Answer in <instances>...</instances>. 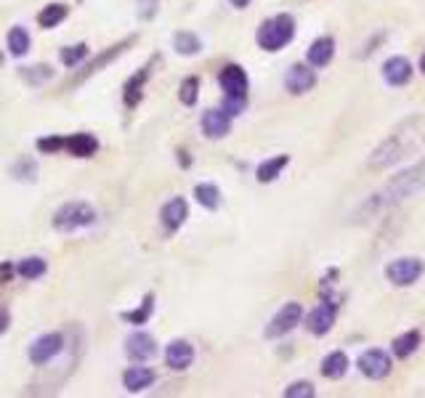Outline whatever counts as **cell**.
Masks as SVG:
<instances>
[{
  "label": "cell",
  "instance_id": "1",
  "mask_svg": "<svg viewBox=\"0 0 425 398\" xmlns=\"http://www.w3.org/2000/svg\"><path fill=\"white\" fill-rule=\"evenodd\" d=\"M423 189H425V157L417 165L396 173L388 183L380 186L378 192L369 194L365 202L356 207V213H351V223H369L375 215L401 205V202H407L410 197L420 194Z\"/></svg>",
  "mask_w": 425,
  "mask_h": 398
},
{
  "label": "cell",
  "instance_id": "2",
  "mask_svg": "<svg viewBox=\"0 0 425 398\" xmlns=\"http://www.w3.org/2000/svg\"><path fill=\"white\" fill-rule=\"evenodd\" d=\"M423 149H425V115H410V117L401 119L396 128H391V133L369 151L367 167L385 170V167H394V165L420 154Z\"/></svg>",
  "mask_w": 425,
  "mask_h": 398
},
{
  "label": "cell",
  "instance_id": "3",
  "mask_svg": "<svg viewBox=\"0 0 425 398\" xmlns=\"http://www.w3.org/2000/svg\"><path fill=\"white\" fill-rule=\"evenodd\" d=\"M292 38H295V19L290 14H276L266 22H260L258 32H256L258 48L269 51V53L282 51L288 43H292Z\"/></svg>",
  "mask_w": 425,
  "mask_h": 398
},
{
  "label": "cell",
  "instance_id": "4",
  "mask_svg": "<svg viewBox=\"0 0 425 398\" xmlns=\"http://www.w3.org/2000/svg\"><path fill=\"white\" fill-rule=\"evenodd\" d=\"M93 221H96V210L88 202H67L53 213V229L64 234L93 226Z\"/></svg>",
  "mask_w": 425,
  "mask_h": 398
},
{
  "label": "cell",
  "instance_id": "5",
  "mask_svg": "<svg viewBox=\"0 0 425 398\" xmlns=\"http://www.w3.org/2000/svg\"><path fill=\"white\" fill-rule=\"evenodd\" d=\"M425 274V260L423 258H396L385 265V279L394 287H412L417 284L420 276Z\"/></svg>",
  "mask_w": 425,
  "mask_h": 398
},
{
  "label": "cell",
  "instance_id": "6",
  "mask_svg": "<svg viewBox=\"0 0 425 398\" xmlns=\"http://www.w3.org/2000/svg\"><path fill=\"white\" fill-rule=\"evenodd\" d=\"M301 319H303V306L301 303H295V300H290V303H285L282 308L276 310L272 316V322H269V326H266V338L269 340H279L285 338V335H290L295 326L301 324Z\"/></svg>",
  "mask_w": 425,
  "mask_h": 398
},
{
  "label": "cell",
  "instance_id": "7",
  "mask_svg": "<svg viewBox=\"0 0 425 398\" xmlns=\"http://www.w3.org/2000/svg\"><path fill=\"white\" fill-rule=\"evenodd\" d=\"M356 367L359 372L365 374L367 380H385L388 374H391V369H394V361H391V356L385 354V351H380V348H369L365 354L359 356V361H356Z\"/></svg>",
  "mask_w": 425,
  "mask_h": 398
},
{
  "label": "cell",
  "instance_id": "8",
  "mask_svg": "<svg viewBox=\"0 0 425 398\" xmlns=\"http://www.w3.org/2000/svg\"><path fill=\"white\" fill-rule=\"evenodd\" d=\"M317 69L311 64H292L285 72V90L290 96H306L317 88Z\"/></svg>",
  "mask_w": 425,
  "mask_h": 398
},
{
  "label": "cell",
  "instance_id": "9",
  "mask_svg": "<svg viewBox=\"0 0 425 398\" xmlns=\"http://www.w3.org/2000/svg\"><path fill=\"white\" fill-rule=\"evenodd\" d=\"M64 348V335L61 332H46L30 345V361L35 367H46L48 361H53Z\"/></svg>",
  "mask_w": 425,
  "mask_h": 398
},
{
  "label": "cell",
  "instance_id": "10",
  "mask_svg": "<svg viewBox=\"0 0 425 398\" xmlns=\"http://www.w3.org/2000/svg\"><path fill=\"white\" fill-rule=\"evenodd\" d=\"M133 43H136V35H133V38H125V40H120V43L112 45V48H106L104 53H99L96 59L85 64V69H83V72L77 74V77H75V80H72V83H67V88H75V85H80V83H85V80H88V77H93V74H96V72H101V69H104L106 64H112V61L117 59L120 53H125V48H128V45H133Z\"/></svg>",
  "mask_w": 425,
  "mask_h": 398
},
{
  "label": "cell",
  "instance_id": "11",
  "mask_svg": "<svg viewBox=\"0 0 425 398\" xmlns=\"http://www.w3.org/2000/svg\"><path fill=\"white\" fill-rule=\"evenodd\" d=\"M218 83L224 88L226 99H247V90H250V80L240 64H226L221 72H218Z\"/></svg>",
  "mask_w": 425,
  "mask_h": 398
},
{
  "label": "cell",
  "instance_id": "12",
  "mask_svg": "<svg viewBox=\"0 0 425 398\" xmlns=\"http://www.w3.org/2000/svg\"><path fill=\"white\" fill-rule=\"evenodd\" d=\"M380 72H383V80L391 88H404L412 80V74H415V67H412V61L407 56H391V59L383 61Z\"/></svg>",
  "mask_w": 425,
  "mask_h": 398
},
{
  "label": "cell",
  "instance_id": "13",
  "mask_svg": "<svg viewBox=\"0 0 425 398\" xmlns=\"http://www.w3.org/2000/svg\"><path fill=\"white\" fill-rule=\"evenodd\" d=\"M335 319H338V306L322 300L317 308H311V313L306 316V329H308L311 335L322 338V335H327V332L335 326Z\"/></svg>",
  "mask_w": 425,
  "mask_h": 398
},
{
  "label": "cell",
  "instance_id": "14",
  "mask_svg": "<svg viewBox=\"0 0 425 398\" xmlns=\"http://www.w3.org/2000/svg\"><path fill=\"white\" fill-rule=\"evenodd\" d=\"M160 59H152L149 64H144L141 69H138L128 83H125V88H122V101H125V106L128 109H136L138 103H141V96H144V85L149 83V77H152V69L154 64H157Z\"/></svg>",
  "mask_w": 425,
  "mask_h": 398
},
{
  "label": "cell",
  "instance_id": "15",
  "mask_svg": "<svg viewBox=\"0 0 425 398\" xmlns=\"http://www.w3.org/2000/svg\"><path fill=\"white\" fill-rule=\"evenodd\" d=\"M194 361V345L189 340H173L165 348V364L173 372H183V369L192 367Z\"/></svg>",
  "mask_w": 425,
  "mask_h": 398
},
{
  "label": "cell",
  "instance_id": "16",
  "mask_svg": "<svg viewBox=\"0 0 425 398\" xmlns=\"http://www.w3.org/2000/svg\"><path fill=\"white\" fill-rule=\"evenodd\" d=\"M160 218H162V226H165L167 234H176L183 223H186V218H189V205H186V199H183V197H173L170 202H165Z\"/></svg>",
  "mask_w": 425,
  "mask_h": 398
},
{
  "label": "cell",
  "instance_id": "17",
  "mask_svg": "<svg viewBox=\"0 0 425 398\" xmlns=\"http://www.w3.org/2000/svg\"><path fill=\"white\" fill-rule=\"evenodd\" d=\"M202 133L208 138H212V141L226 138L228 133H231V115H226L224 109H208L202 115Z\"/></svg>",
  "mask_w": 425,
  "mask_h": 398
},
{
  "label": "cell",
  "instance_id": "18",
  "mask_svg": "<svg viewBox=\"0 0 425 398\" xmlns=\"http://www.w3.org/2000/svg\"><path fill=\"white\" fill-rule=\"evenodd\" d=\"M335 56V38L330 35H322L317 38L314 43L308 45V51H306V64H311L314 69H324Z\"/></svg>",
  "mask_w": 425,
  "mask_h": 398
},
{
  "label": "cell",
  "instance_id": "19",
  "mask_svg": "<svg viewBox=\"0 0 425 398\" xmlns=\"http://www.w3.org/2000/svg\"><path fill=\"white\" fill-rule=\"evenodd\" d=\"M125 354L131 356L133 361H149L157 354V342L147 332H133L131 338L125 340Z\"/></svg>",
  "mask_w": 425,
  "mask_h": 398
},
{
  "label": "cell",
  "instance_id": "20",
  "mask_svg": "<svg viewBox=\"0 0 425 398\" xmlns=\"http://www.w3.org/2000/svg\"><path fill=\"white\" fill-rule=\"evenodd\" d=\"M64 149L72 154V157H80V160H88L99 151V141L91 133H75L69 138H64Z\"/></svg>",
  "mask_w": 425,
  "mask_h": 398
},
{
  "label": "cell",
  "instance_id": "21",
  "mask_svg": "<svg viewBox=\"0 0 425 398\" xmlns=\"http://www.w3.org/2000/svg\"><path fill=\"white\" fill-rule=\"evenodd\" d=\"M154 380H157V374H154V369H149V367H131V369H125V374H122V385H125L128 393H141V390H147Z\"/></svg>",
  "mask_w": 425,
  "mask_h": 398
},
{
  "label": "cell",
  "instance_id": "22",
  "mask_svg": "<svg viewBox=\"0 0 425 398\" xmlns=\"http://www.w3.org/2000/svg\"><path fill=\"white\" fill-rule=\"evenodd\" d=\"M349 367H351L349 356L343 354V351H333V354H327L322 358L319 372H322V377H327V380H343L346 372H349Z\"/></svg>",
  "mask_w": 425,
  "mask_h": 398
},
{
  "label": "cell",
  "instance_id": "23",
  "mask_svg": "<svg viewBox=\"0 0 425 398\" xmlns=\"http://www.w3.org/2000/svg\"><path fill=\"white\" fill-rule=\"evenodd\" d=\"M420 342H423V332H420V329H410V332L399 335V338L391 342V351H394L396 358H410V356L420 348Z\"/></svg>",
  "mask_w": 425,
  "mask_h": 398
},
{
  "label": "cell",
  "instance_id": "24",
  "mask_svg": "<svg viewBox=\"0 0 425 398\" xmlns=\"http://www.w3.org/2000/svg\"><path fill=\"white\" fill-rule=\"evenodd\" d=\"M290 165V154H276L272 160H266V163L258 165V170H256V178H258V183H272L276 178L282 176V170Z\"/></svg>",
  "mask_w": 425,
  "mask_h": 398
},
{
  "label": "cell",
  "instance_id": "25",
  "mask_svg": "<svg viewBox=\"0 0 425 398\" xmlns=\"http://www.w3.org/2000/svg\"><path fill=\"white\" fill-rule=\"evenodd\" d=\"M67 14H69V8H67L64 3H51V6H46V8L38 14V24H40L43 30H53V27H59L61 22L67 19Z\"/></svg>",
  "mask_w": 425,
  "mask_h": 398
},
{
  "label": "cell",
  "instance_id": "26",
  "mask_svg": "<svg viewBox=\"0 0 425 398\" xmlns=\"http://www.w3.org/2000/svg\"><path fill=\"white\" fill-rule=\"evenodd\" d=\"M173 48L181 56H197L199 51H202V40L194 32H176L173 35Z\"/></svg>",
  "mask_w": 425,
  "mask_h": 398
},
{
  "label": "cell",
  "instance_id": "27",
  "mask_svg": "<svg viewBox=\"0 0 425 398\" xmlns=\"http://www.w3.org/2000/svg\"><path fill=\"white\" fill-rule=\"evenodd\" d=\"M194 199L205 210H218L221 207V192H218L215 183H197L194 186Z\"/></svg>",
  "mask_w": 425,
  "mask_h": 398
},
{
  "label": "cell",
  "instance_id": "28",
  "mask_svg": "<svg viewBox=\"0 0 425 398\" xmlns=\"http://www.w3.org/2000/svg\"><path fill=\"white\" fill-rule=\"evenodd\" d=\"M46 271H48V263L43 260V258H24L22 263L16 265V274H19V276H24L27 281L40 279Z\"/></svg>",
  "mask_w": 425,
  "mask_h": 398
},
{
  "label": "cell",
  "instance_id": "29",
  "mask_svg": "<svg viewBox=\"0 0 425 398\" xmlns=\"http://www.w3.org/2000/svg\"><path fill=\"white\" fill-rule=\"evenodd\" d=\"M8 51L16 59H22L30 51V35H27L24 27H11V32H8Z\"/></svg>",
  "mask_w": 425,
  "mask_h": 398
},
{
  "label": "cell",
  "instance_id": "30",
  "mask_svg": "<svg viewBox=\"0 0 425 398\" xmlns=\"http://www.w3.org/2000/svg\"><path fill=\"white\" fill-rule=\"evenodd\" d=\"M152 310H154V295H147L144 297V303H141L136 310H125L122 319L131 322V324H147L149 316H152Z\"/></svg>",
  "mask_w": 425,
  "mask_h": 398
},
{
  "label": "cell",
  "instance_id": "31",
  "mask_svg": "<svg viewBox=\"0 0 425 398\" xmlns=\"http://www.w3.org/2000/svg\"><path fill=\"white\" fill-rule=\"evenodd\" d=\"M178 99H181L183 106H194L199 99V77H186L181 83V88H178Z\"/></svg>",
  "mask_w": 425,
  "mask_h": 398
},
{
  "label": "cell",
  "instance_id": "32",
  "mask_svg": "<svg viewBox=\"0 0 425 398\" xmlns=\"http://www.w3.org/2000/svg\"><path fill=\"white\" fill-rule=\"evenodd\" d=\"M22 77H24L30 85H43V83H48V80L53 77V69H51L48 64H35L30 69H22Z\"/></svg>",
  "mask_w": 425,
  "mask_h": 398
},
{
  "label": "cell",
  "instance_id": "33",
  "mask_svg": "<svg viewBox=\"0 0 425 398\" xmlns=\"http://www.w3.org/2000/svg\"><path fill=\"white\" fill-rule=\"evenodd\" d=\"M85 56H88V45L77 43V45H67V48L61 51L59 59H61V64H64V67H77V64L85 59Z\"/></svg>",
  "mask_w": 425,
  "mask_h": 398
},
{
  "label": "cell",
  "instance_id": "34",
  "mask_svg": "<svg viewBox=\"0 0 425 398\" xmlns=\"http://www.w3.org/2000/svg\"><path fill=\"white\" fill-rule=\"evenodd\" d=\"M317 396V388L308 380H298V383H290L285 388V398H314Z\"/></svg>",
  "mask_w": 425,
  "mask_h": 398
},
{
  "label": "cell",
  "instance_id": "35",
  "mask_svg": "<svg viewBox=\"0 0 425 398\" xmlns=\"http://www.w3.org/2000/svg\"><path fill=\"white\" fill-rule=\"evenodd\" d=\"M19 181H35L38 178V165H35V160H27V157H22L19 163L14 165V170H11Z\"/></svg>",
  "mask_w": 425,
  "mask_h": 398
},
{
  "label": "cell",
  "instance_id": "36",
  "mask_svg": "<svg viewBox=\"0 0 425 398\" xmlns=\"http://www.w3.org/2000/svg\"><path fill=\"white\" fill-rule=\"evenodd\" d=\"M35 147H38L40 154H56V151L64 149V138L61 135H43V138H38Z\"/></svg>",
  "mask_w": 425,
  "mask_h": 398
},
{
  "label": "cell",
  "instance_id": "37",
  "mask_svg": "<svg viewBox=\"0 0 425 398\" xmlns=\"http://www.w3.org/2000/svg\"><path fill=\"white\" fill-rule=\"evenodd\" d=\"M157 6H160V0H136V14L141 22H149L154 19L157 14Z\"/></svg>",
  "mask_w": 425,
  "mask_h": 398
},
{
  "label": "cell",
  "instance_id": "38",
  "mask_svg": "<svg viewBox=\"0 0 425 398\" xmlns=\"http://www.w3.org/2000/svg\"><path fill=\"white\" fill-rule=\"evenodd\" d=\"M244 106H247V99H226V96H224V106H221V109H224L226 115H231V117H237V115H242L244 112Z\"/></svg>",
  "mask_w": 425,
  "mask_h": 398
},
{
  "label": "cell",
  "instance_id": "39",
  "mask_svg": "<svg viewBox=\"0 0 425 398\" xmlns=\"http://www.w3.org/2000/svg\"><path fill=\"white\" fill-rule=\"evenodd\" d=\"M16 274V265L14 263H0V284L11 281V276Z\"/></svg>",
  "mask_w": 425,
  "mask_h": 398
},
{
  "label": "cell",
  "instance_id": "40",
  "mask_svg": "<svg viewBox=\"0 0 425 398\" xmlns=\"http://www.w3.org/2000/svg\"><path fill=\"white\" fill-rule=\"evenodd\" d=\"M8 326H11V313H8V308H0V335H3Z\"/></svg>",
  "mask_w": 425,
  "mask_h": 398
},
{
  "label": "cell",
  "instance_id": "41",
  "mask_svg": "<svg viewBox=\"0 0 425 398\" xmlns=\"http://www.w3.org/2000/svg\"><path fill=\"white\" fill-rule=\"evenodd\" d=\"M228 3H231L234 8H247V6H250V0H228Z\"/></svg>",
  "mask_w": 425,
  "mask_h": 398
},
{
  "label": "cell",
  "instance_id": "42",
  "mask_svg": "<svg viewBox=\"0 0 425 398\" xmlns=\"http://www.w3.org/2000/svg\"><path fill=\"white\" fill-rule=\"evenodd\" d=\"M178 154H181V165L186 167V165H189V157H186V151H178Z\"/></svg>",
  "mask_w": 425,
  "mask_h": 398
},
{
  "label": "cell",
  "instance_id": "43",
  "mask_svg": "<svg viewBox=\"0 0 425 398\" xmlns=\"http://www.w3.org/2000/svg\"><path fill=\"white\" fill-rule=\"evenodd\" d=\"M420 72L425 74V53H423V56H420Z\"/></svg>",
  "mask_w": 425,
  "mask_h": 398
},
{
  "label": "cell",
  "instance_id": "44",
  "mask_svg": "<svg viewBox=\"0 0 425 398\" xmlns=\"http://www.w3.org/2000/svg\"><path fill=\"white\" fill-rule=\"evenodd\" d=\"M0 67H3V53H0Z\"/></svg>",
  "mask_w": 425,
  "mask_h": 398
}]
</instances>
